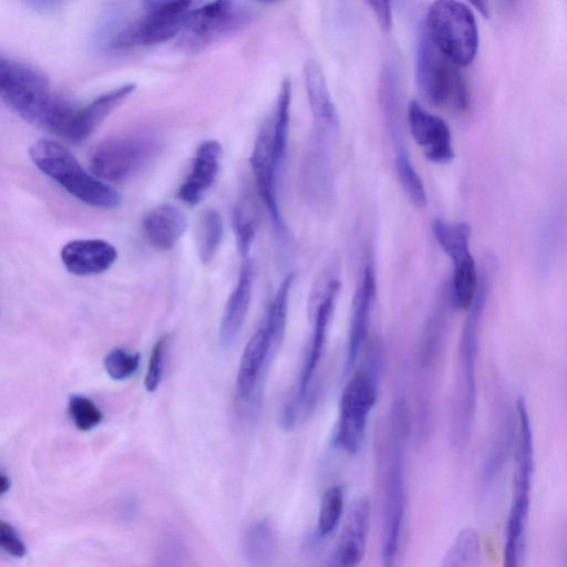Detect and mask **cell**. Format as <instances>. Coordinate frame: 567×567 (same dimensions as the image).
<instances>
[{"label":"cell","mask_w":567,"mask_h":567,"mask_svg":"<svg viewBox=\"0 0 567 567\" xmlns=\"http://www.w3.org/2000/svg\"><path fill=\"white\" fill-rule=\"evenodd\" d=\"M0 93L4 104L24 121L66 137L78 107L52 91L42 71L2 55Z\"/></svg>","instance_id":"obj_1"},{"label":"cell","mask_w":567,"mask_h":567,"mask_svg":"<svg viewBox=\"0 0 567 567\" xmlns=\"http://www.w3.org/2000/svg\"><path fill=\"white\" fill-rule=\"evenodd\" d=\"M388 452L384 468L381 560L395 564L400 553L408 505L405 450L411 429V414L404 398H396L388 422Z\"/></svg>","instance_id":"obj_2"},{"label":"cell","mask_w":567,"mask_h":567,"mask_svg":"<svg viewBox=\"0 0 567 567\" xmlns=\"http://www.w3.org/2000/svg\"><path fill=\"white\" fill-rule=\"evenodd\" d=\"M489 290V287L485 284L478 286L467 309V316L460 336L450 425L451 441L455 447L466 444L473 426L476 410V361L480 327Z\"/></svg>","instance_id":"obj_3"},{"label":"cell","mask_w":567,"mask_h":567,"mask_svg":"<svg viewBox=\"0 0 567 567\" xmlns=\"http://www.w3.org/2000/svg\"><path fill=\"white\" fill-rule=\"evenodd\" d=\"M29 154L43 174L86 205L112 209L121 204V195L86 172L75 156L59 142L40 140L30 147Z\"/></svg>","instance_id":"obj_4"},{"label":"cell","mask_w":567,"mask_h":567,"mask_svg":"<svg viewBox=\"0 0 567 567\" xmlns=\"http://www.w3.org/2000/svg\"><path fill=\"white\" fill-rule=\"evenodd\" d=\"M516 414L518 424L516 468L503 556L504 565L507 567L519 566L524 555L534 468L533 432L527 406L523 399L516 403Z\"/></svg>","instance_id":"obj_5"},{"label":"cell","mask_w":567,"mask_h":567,"mask_svg":"<svg viewBox=\"0 0 567 567\" xmlns=\"http://www.w3.org/2000/svg\"><path fill=\"white\" fill-rule=\"evenodd\" d=\"M424 29L433 44L455 65H470L478 49V30L473 11L458 0H434Z\"/></svg>","instance_id":"obj_6"},{"label":"cell","mask_w":567,"mask_h":567,"mask_svg":"<svg viewBox=\"0 0 567 567\" xmlns=\"http://www.w3.org/2000/svg\"><path fill=\"white\" fill-rule=\"evenodd\" d=\"M379 362L378 351H372L367 363L347 382L340 396L333 443L349 454L360 450L369 414L377 401Z\"/></svg>","instance_id":"obj_7"},{"label":"cell","mask_w":567,"mask_h":567,"mask_svg":"<svg viewBox=\"0 0 567 567\" xmlns=\"http://www.w3.org/2000/svg\"><path fill=\"white\" fill-rule=\"evenodd\" d=\"M161 138L150 131L107 137L95 146L90 165L102 181L124 182L142 172L158 154Z\"/></svg>","instance_id":"obj_8"},{"label":"cell","mask_w":567,"mask_h":567,"mask_svg":"<svg viewBox=\"0 0 567 567\" xmlns=\"http://www.w3.org/2000/svg\"><path fill=\"white\" fill-rule=\"evenodd\" d=\"M458 69L433 44L423 27L415 61L416 84L422 96L435 106L466 110L470 94Z\"/></svg>","instance_id":"obj_9"},{"label":"cell","mask_w":567,"mask_h":567,"mask_svg":"<svg viewBox=\"0 0 567 567\" xmlns=\"http://www.w3.org/2000/svg\"><path fill=\"white\" fill-rule=\"evenodd\" d=\"M251 19V10L241 0H214L189 12L177 45L188 53L203 51L243 29Z\"/></svg>","instance_id":"obj_10"},{"label":"cell","mask_w":567,"mask_h":567,"mask_svg":"<svg viewBox=\"0 0 567 567\" xmlns=\"http://www.w3.org/2000/svg\"><path fill=\"white\" fill-rule=\"evenodd\" d=\"M339 288L340 284L337 279L330 280L316 305L313 311V331L307 357L300 372L299 382L292 396L284 405L280 414V426L287 431L291 430L298 421L299 415L307 411L306 406H308L310 400L311 382L323 354L328 327Z\"/></svg>","instance_id":"obj_11"},{"label":"cell","mask_w":567,"mask_h":567,"mask_svg":"<svg viewBox=\"0 0 567 567\" xmlns=\"http://www.w3.org/2000/svg\"><path fill=\"white\" fill-rule=\"evenodd\" d=\"M192 1H183L151 11L118 31L110 41L112 49L154 45L179 34L190 12Z\"/></svg>","instance_id":"obj_12"},{"label":"cell","mask_w":567,"mask_h":567,"mask_svg":"<svg viewBox=\"0 0 567 567\" xmlns=\"http://www.w3.org/2000/svg\"><path fill=\"white\" fill-rule=\"evenodd\" d=\"M250 164L258 194L266 206L274 230L280 240L286 241L289 239V231L277 199L276 176L278 167L274 156L271 117L264 123L256 136Z\"/></svg>","instance_id":"obj_13"},{"label":"cell","mask_w":567,"mask_h":567,"mask_svg":"<svg viewBox=\"0 0 567 567\" xmlns=\"http://www.w3.org/2000/svg\"><path fill=\"white\" fill-rule=\"evenodd\" d=\"M432 233L443 251L453 264L452 285L462 290L473 288L480 277V270L470 250L471 227L464 221L435 219Z\"/></svg>","instance_id":"obj_14"},{"label":"cell","mask_w":567,"mask_h":567,"mask_svg":"<svg viewBox=\"0 0 567 567\" xmlns=\"http://www.w3.org/2000/svg\"><path fill=\"white\" fill-rule=\"evenodd\" d=\"M268 328L262 324L247 342L236 377V396L245 403H258L265 374L276 357Z\"/></svg>","instance_id":"obj_15"},{"label":"cell","mask_w":567,"mask_h":567,"mask_svg":"<svg viewBox=\"0 0 567 567\" xmlns=\"http://www.w3.org/2000/svg\"><path fill=\"white\" fill-rule=\"evenodd\" d=\"M333 134L312 128L302 161V184L309 199L324 207L333 198L330 141Z\"/></svg>","instance_id":"obj_16"},{"label":"cell","mask_w":567,"mask_h":567,"mask_svg":"<svg viewBox=\"0 0 567 567\" xmlns=\"http://www.w3.org/2000/svg\"><path fill=\"white\" fill-rule=\"evenodd\" d=\"M406 121L413 140L430 162L447 164L454 158L452 134L443 118L412 100L406 107Z\"/></svg>","instance_id":"obj_17"},{"label":"cell","mask_w":567,"mask_h":567,"mask_svg":"<svg viewBox=\"0 0 567 567\" xmlns=\"http://www.w3.org/2000/svg\"><path fill=\"white\" fill-rule=\"evenodd\" d=\"M370 523V501L362 496L350 506L337 544L328 558L329 566L354 567L365 554Z\"/></svg>","instance_id":"obj_18"},{"label":"cell","mask_w":567,"mask_h":567,"mask_svg":"<svg viewBox=\"0 0 567 567\" xmlns=\"http://www.w3.org/2000/svg\"><path fill=\"white\" fill-rule=\"evenodd\" d=\"M375 293L374 268L369 264L364 267L352 300L348 348L343 368L344 375L354 367L367 340Z\"/></svg>","instance_id":"obj_19"},{"label":"cell","mask_w":567,"mask_h":567,"mask_svg":"<svg viewBox=\"0 0 567 567\" xmlns=\"http://www.w3.org/2000/svg\"><path fill=\"white\" fill-rule=\"evenodd\" d=\"M60 256L69 272L84 277L110 269L117 258V251L102 239H76L65 244Z\"/></svg>","instance_id":"obj_20"},{"label":"cell","mask_w":567,"mask_h":567,"mask_svg":"<svg viewBox=\"0 0 567 567\" xmlns=\"http://www.w3.org/2000/svg\"><path fill=\"white\" fill-rule=\"evenodd\" d=\"M221 152L220 144L214 140L199 145L192 169L177 192V197L183 203L195 206L203 199L218 175Z\"/></svg>","instance_id":"obj_21"},{"label":"cell","mask_w":567,"mask_h":567,"mask_svg":"<svg viewBox=\"0 0 567 567\" xmlns=\"http://www.w3.org/2000/svg\"><path fill=\"white\" fill-rule=\"evenodd\" d=\"M254 274L250 257H243L237 284L228 297L220 321L219 340L224 347L231 346L241 331L250 305Z\"/></svg>","instance_id":"obj_22"},{"label":"cell","mask_w":567,"mask_h":567,"mask_svg":"<svg viewBox=\"0 0 567 567\" xmlns=\"http://www.w3.org/2000/svg\"><path fill=\"white\" fill-rule=\"evenodd\" d=\"M134 90L135 84H123L97 96L89 104L78 107L65 138L72 142L86 140L104 118L118 107Z\"/></svg>","instance_id":"obj_23"},{"label":"cell","mask_w":567,"mask_h":567,"mask_svg":"<svg viewBox=\"0 0 567 567\" xmlns=\"http://www.w3.org/2000/svg\"><path fill=\"white\" fill-rule=\"evenodd\" d=\"M303 79L313 128L336 134L339 128L338 112L332 102L322 69L316 61L308 60L305 62Z\"/></svg>","instance_id":"obj_24"},{"label":"cell","mask_w":567,"mask_h":567,"mask_svg":"<svg viewBox=\"0 0 567 567\" xmlns=\"http://www.w3.org/2000/svg\"><path fill=\"white\" fill-rule=\"evenodd\" d=\"M379 101L384 125L395 148V156L409 155L399 78L390 64L384 65L381 72Z\"/></svg>","instance_id":"obj_25"},{"label":"cell","mask_w":567,"mask_h":567,"mask_svg":"<svg viewBox=\"0 0 567 567\" xmlns=\"http://www.w3.org/2000/svg\"><path fill=\"white\" fill-rule=\"evenodd\" d=\"M187 227L184 213L171 204L151 209L143 219V230L150 244L157 249L173 248Z\"/></svg>","instance_id":"obj_26"},{"label":"cell","mask_w":567,"mask_h":567,"mask_svg":"<svg viewBox=\"0 0 567 567\" xmlns=\"http://www.w3.org/2000/svg\"><path fill=\"white\" fill-rule=\"evenodd\" d=\"M277 553V535L267 518L251 523L243 537V554L251 566H268Z\"/></svg>","instance_id":"obj_27"},{"label":"cell","mask_w":567,"mask_h":567,"mask_svg":"<svg viewBox=\"0 0 567 567\" xmlns=\"http://www.w3.org/2000/svg\"><path fill=\"white\" fill-rule=\"evenodd\" d=\"M295 281V274H288L278 287L269 303L264 324L268 328L274 351L277 353L286 333L289 293Z\"/></svg>","instance_id":"obj_28"},{"label":"cell","mask_w":567,"mask_h":567,"mask_svg":"<svg viewBox=\"0 0 567 567\" xmlns=\"http://www.w3.org/2000/svg\"><path fill=\"white\" fill-rule=\"evenodd\" d=\"M290 103L291 84L289 79H285L280 84L275 112L271 116L274 156L278 169L284 162L287 148Z\"/></svg>","instance_id":"obj_29"},{"label":"cell","mask_w":567,"mask_h":567,"mask_svg":"<svg viewBox=\"0 0 567 567\" xmlns=\"http://www.w3.org/2000/svg\"><path fill=\"white\" fill-rule=\"evenodd\" d=\"M481 558V542L476 530L463 528L447 549L442 560V566L467 567L475 566Z\"/></svg>","instance_id":"obj_30"},{"label":"cell","mask_w":567,"mask_h":567,"mask_svg":"<svg viewBox=\"0 0 567 567\" xmlns=\"http://www.w3.org/2000/svg\"><path fill=\"white\" fill-rule=\"evenodd\" d=\"M258 213L249 198H244L234 210V229L240 257L249 256V251L258 228Z\"/></svg>","instance_id":"obj_31"},{"label":"cell","mask_w":567,"mask_h":567,"mask_svg":"<svg viewBox=\"0 0 567 567\" xmlns=\"http://www.w3.org/2000/svg\"><path fill=\"white\" fill-rule=\"evenodd\" d=\"M223 229L219 213L212 208L205 210L197 230V250L204 264L214 258L223 238Z\"/></svg>","instance_id":"obj_32"},{"label":"cell","mask_w":567,"mask_h":567,"mask_svg":"<svg viewBox=\"0 0 567 567\" xmlns=\"http://www.w3.org/2000/svg\"><path fill=\"white\" fill-rule=\"evenodd\" d=\"M344 496L340 486L329 487L321 497L317 537L324 539L330 536L339 525L343 512Z\"/></svg>","instance_id":"obj_33"},{"label":"cell","mask_w":567,"mask_h":567,"mask_svg":"<svg viewBox=\"0 0 567 567\" xmlns=\"http://www.w3.org/2000/svg\"><path fill=\"white\" fill-rule=\"evenodd\" d=\"M394 166L398 179L410 200L419 208L425 207L426 192L410 155L395 156Z\"/></svg>","instance_id":"obj_34"},{"label":"cell","mask_w":567,"mask_h":567,"mask_svg":"<svg viewBox=\"0 0 567 567\" xmlns=\"http://www.w3.org/2000/svg\"><path fill=\"white\" fill-rule=\"evenodd\" d=\"M68 409L74 425L81 431L92 430L103 419V413L97 405L84 395H72Z\"/></svg>","instance_id":"obj_35"},{"label":"cell","mask_w":567,"mask_h":567,"mask_svg":"<svg viewBox=\"0 0 567 567\" xmlns=\"http://www.w3.org/2000/svg\"><path fill=\"white\" fill-rule=\"evenodd\" d=\"M140 364V354L115 348L104 358V368L107 374L116 381L132 377Z\"/></svg>","instance_id":"obj_36"},{"label":"cell","mask_w":567,"mask_h":567,"mask_svg":"<svg viewBox=\"0 0 567 567\" xmlns=\"http://www.w3.org/2000/svg\"><path fill=\"white\" fill-rule=\"evenodd\" d=\"M167 343L168 338L166 336L162 337L152 349L145 375V388L148 392H154L162 381Z\"/></svg>","instance_id":"obj_37"},{"label":"cell","mask_w":567,"mask_h":567,"mask_svg":"<svg viewBox=\"0 0 567 567\" xmlns=\"http://www.w3.org/2000/svg\"><path fill=\"white\" fill-rule=\"evenodd\" d=\"M0 546L1 548L14 556L23 557L27 548L21 537L17 534L16 529L4 520L0 522Z\"/></svg>","instance_id":"obj_38"},{"label":"cell","mask_w":567,"mask_h":567,"mask_svg":"<svg viewBox=\"0 0 567 567\" xmlns=\"http://www.w3.org/2000/svg\"><path fill=\"white\" fill-rule=\"evenodd\" d=\"M373 12L382 31L388 32L392 28V0H363Z\"/></svg>","instance_id":"obj_39"},{"label":"cell","mask_w":567,"mask_h":567,"mask_svg":"<svg viewBox=\"0 0 567 567\" xmlns=\"http://www.w3.org/2000/svg\"><path fill=\"white\" fill-rule=\"evenodd\" d=\"M182 551V544L178 537L175 535H166L162 542L159 553L163 557L176 559L179 558Z\"/></svg>","instance_id":"obj_40"},{"label":"cell","mask_w":567,"mask_h":567,"mask_svg":"<svg viewBox=\"0 0 567 567\" xmlns=\"http://www.w3.org/2000/svg\"><path fill=\"white\" fill-rule=\"evenodd\" d=\"M27 4H29L31 8L37 10H52L59 7L63 0H23Z\"/></svg>","instance_id":"obj_41"},{"label":"cell","mask_w":567,"mask_h":567,"mask_svg":"<svg viewBox=\"0 0 567 567\" xmlns=\"http://www.w3.org/2000/svg\"><path fill=\"white\" fill-rule=\"evenodd\" d=\"M183 1H192L193 2V0H141V3L145 11H151L154 9H158L162 7H166V6L174 4L177 2H183Z\"/></svg>","instance_id":"obj_42"},{"label":"cell","mask_w":567,"mask_h":567,"mask_svg":"<svg viewBox=\"0 0 567 567\" xmlns=\"http://www.w3.org/2000/svg\"><path fill=\"white\" fill-rule=\"evenodd\" d=\"M483 17L489 16L488 0H467Z\"/></svg>","instance_id":"obj_43"},{"label":"cell","mask_w":567,"mask_h":567,"mask_svg":"<svg viewBox=\"0 0 567 567\" xmlns=\"http://www.w3.org/2000/svg\"><path fill=\"white\" fill-rule=\"evenodd\" d=\"M135 507H136V504H135L134 499L130 498L128 501H126L124 503V506L122 509V514L124 515V517H126V518L132 517L135 513Z\"/></svg>","instance_id":"obj_44"},{"label":"cell","mask_w":567,"mask_h":567,"mask_svg":"<svg viewBox=\"0 0 567 567\" xmlns=\"http://www.w3.org/2000/svg\"><path fill=\"white\" fill-rule=\"evenodd\" d=\"M10 487H11L10 477L4 472H1V475H0V494L4 495L7 492H9Z\"/></svg>","instance_id":"obj_45"},{"label":"cell","mask_w":567,"mask_h":567,"mask_svg":"<svg viewBox=\"0 0 567 567\" xmlns=\"http://www.w3.org/2000/svg\"><path fill=\"white\" fill-rule=\"evenodd\" d=\"M256 1H258L260 3H265V4H271V3H276L280 0H256Z\"/></svg>","instance_id":"obj_46"}]
</instances>
